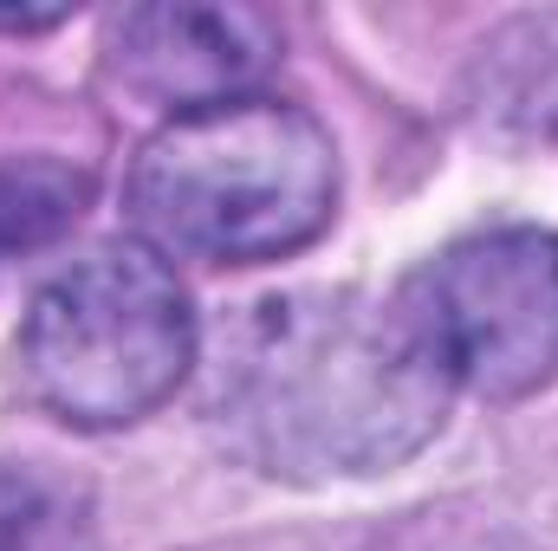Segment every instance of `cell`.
Segmentation results:
<instances>
[{
	"mask_svg": "<svg viewBox=\"0 0 558 551\" xmlns=\"http://www.w3.org/2000/svg\"><path fill=\"white\" fill-rule=\"evenodd\" d=\"M202 409L228 454L260 474H377L441 428L448 377L397 305L357 292H279L221 325Z\"/></svg>",
	"mask_w": 558,
	"mask_h": 551,
	"instance_id": "obj_1",
	"label": "cell"
},
{
	"mask_svg": "<svg viewBox=\"0 0 558 551\" xmlns=\"http://www.w3.org/2000/svg\"><path fill=\"white\" fill-rule=\"evenodd\" d=\"M397 311L448 390L461 383L487 403L533 396L558 377V234H468L410 273Z\"/></svg>",
	"mask_w": 558,
	"mask_h": 551,
	"instance_id": "obj_4",
	"label": "cell"
},
{
	"mask_svg": "<svg viewBox=\"0 0 558 551\" xmlns=\"http://www.w3.org/2000/svg\"><path fill=\"white\" fill-rule=\"evenodd\" d=\"M85 201V182L52 169V162H26V169H0V260L13 247H39L52 241Z\"/></svg>",
	"mask_w": 558,
	"mask_h": 551,
	"instance_id": "obj_8",
	"label": "cell"
},
{
	"mask_svg": "<svg viewBox=\"0 0 558 551\" xmlns=\"http://www.w3.org/2000/svg\"><path fill=\"white\" fill-rule=\"evenodd\" d=\"M131 208L175 254L254 267L325 234L338 208V156L312 111L247 91L182 111L143 143Z\"/></svg>",
	"mask_w": 558,
	"mask_h": 551,
	"instance_id": "obj_2",
	"label": "cell"
},
{
	"mask_svg": "<svg viewBox=\"0 0 558 551\" xmlns=\"http://www.w3.org/2000/svg\"><path fill=\"white\" fill-rule=\"evenodd\" d=\"M195 364V311L175 273L137 247L111 241L72 260L13 338V383L33 409L72 428H124L175 396Z\"/></svg>",
	"mask_w": 558,
	"mask_h": 551,
	"instance_id": "obj_3",
	"label": "cell"
},
{
	"mask_svg": "<svg viewBox=\"0 0 558 551\" xmlns=\"http://www.w3.org/2000/svg\"><path fill=\"white\" fill-rule=\"evenodd\" d=\"M274 52V20L254 7H131L111 20V72L175 118L247 98Z\"/></svg>",
	"mask_w": 558,
	"mask_h": 551,
	"instance_id": "obj_5",
	"label": "cell"
},
{
	"mask_svg": "<svg viewBox=\"0 0 558 551\" xmlns=\"http://www.w3.org/2000/svg\"><path fill=\"white\" fill-rule=\"evenodd\" d=\"M487 105L526 131L558 124V20H520L487 46Z\"/></svg>",
	"mask_w": 558,
	"mask_h": 551,
	"instance_id": "obj_6",
	"label": "cell"
},
{
	"mask_svg": "<svg viewBox=\"0 0 558 551\" xmlns=\"http://www.w3.org/2000/svg\"><path fill=\"white\" fill-rule=\"evenodd\" d=\"M0 551H98V526L65 487L0 467Z\"/></svg>",
	"mask_w": 558,
	"mask_h": 551,
	"instance_id": "obj_7",
	"label": "cell"
}]
</instances>
